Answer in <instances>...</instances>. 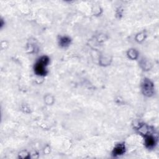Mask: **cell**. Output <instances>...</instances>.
I'll return each mask as SVG.
<instances>
[{"instance_id": "1", "label": "cell", "mask_w": 159, "mask_h": 159, "mask_svg": "<svg viewBox=\"0 0 159 159\" xmlns=\"http://www.w3.org/2000/svg\"><path fill=\"white\" fill-rule=\"evenodd\" d=\"M49 63V58L47 57H41L35 65V72L39 75H45L46 74L45 67Z\"/></svg>"}, {"instance_id": "2", "label": "cell", "mask_w": 159, "mask_h": 159, "mask_svg": "<svg viewBox=\"0 0 159 159\" xmlns=\"http://www.w3.org/2000/svg\"><path fill=\"white\" fill-rule=\"evenodd\" d=\"M142 91L144 94L147 96H150L154 91V86L150 80H145L142 83Z\"/></svg>"}, {"instance_id": "3", "label": "cell", "mask_w": 159, "mask_h": 159, "mask_svg": "<svg viewBox=\"0 0 159 159\" xmlns=\"http://www.w3.org/2000/svg\"><path fill=\"white\" fill-rule=\"evenodd\" d=\"M125 152V146L124 144H118L116 146L114 149L113 154L114 156L117 155H121L123 154Z\"/></svg>"}, {"instance_id": "4", "label": "cell", "mask_w": 159, "mask_h": 159, "mask_svg": "<svg viewBox=\"0 0 159 159\" xmlns=\"http://www.w3.org/2000/svg\"><path fill=\"white\" fill-rule=\"evenodd\" d=\"M155 144V139L152 136H147L145 137V145L149 148H152L154 146Z\"/></svg>"}, {"instance_id": "5", "label": "cell", "mask_w": 159, "mask_h": 159, "mask_svg": "<svg viewBox=\"0 0 159 159\" xmlns=\"http://www.w3.org/2000/svg\"><path fill=\"white\" fill-rule=\"evenodd\" d=\"M70 42V39L67 37H63L60 40V44L62 47H66L68 45Z\"/></svg>"}]
</instances>
